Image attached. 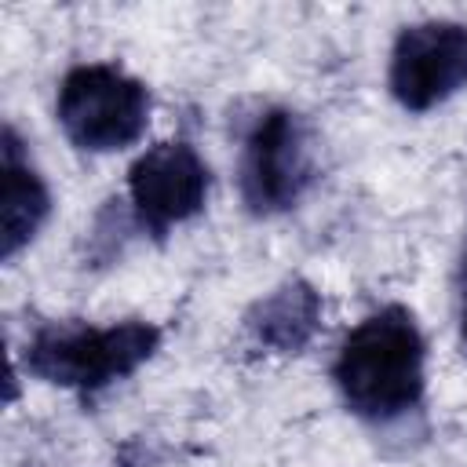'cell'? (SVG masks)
<instances>
[{"label": "cell", "instance_id": "cell-5", "mask_svg": "<svg viewBox=\"0 0 467 467\" xmlns=\"http://www.w3.org/2000/svg\"><path fill=\"white\" fill-rule=\"evenodd\" d=\"M387 84L390 95L412 113L434 109L467 88V26L441 18L405 26L390 51Z\"/></svg>", "mask_w": 467, "mask_h": 467}, {"label": "cell", "instance_id": "cell-9", "mask_svg": "<svg viewBox=\"0 0 467 467\" xmlns=\"http://www.w3.org/2000/svg\"><path fill=\"white\" fill-rule=\"evenodd\" d=\"M463 339H467V263H463Z\"/></svg>", "mask_w": 467, "mask_h": 467}, {"label": "cell", "instance_id": "cell-1", "mask_svg": "<svg viewBox=\"0 0 467 467\" xmlns=\"http://www.w3.org/2000/svg\"><path fill=\"white\" fill-rule=\"evenodd\" d=\"M423 336L405 306H383L358 321L332 365L336 387L350 412L390 423L423 398Z\"/></svg>", "mask_w": 467, "mask_h": 467}, {"label": "cell", "instance_id": "cell-3", "mask_svg": "<svg viewBox=\"0 0 467 467\" xmlns=\"http://www.w3.org/2000/svg\"><path fill=\"white\" fill-rule=\"evenodd\" d=\"M58 124L80 150H124L150 124V91L117 66H73L58 88Z\"/></svg>", "mask_w": 467, "mask_h": 467}, {"label": "cell", "instance_id": "cell-6", "mask_svg": "<svg viewBox=\"0 0 467 467\" xmlns=\"http://www.w3.org/2000/svg\"><path fill=\"white\" fill-rule=\"evenodd\" d=\"M128 193H131V208L139 223L161 237L204 208L208 164L182 139L157 142L131 164Z\"/></svg>", "mask_w": 467, "mask_h": 467}, {"label": "cell", "instance_id": "cell-2", "mask_svg": "<svg viewBox=\"0 0 467 467\" xmlns=\"http://www.w3.org/2000/svg\"><path fill=\"white\" fill-rule=\"evenodd\" d=\"M157 343L161 332L150 321H120L109 328L58 321V325H44L29 339L26 368L44 383H58L88 394L131 376L142 361L153 358Z\"/></svg>", "mask_w": 467, "mask_h": 467}, {"label": "cell", "instance_id": "cell-4", "mask_svg": "<svg viewBox=\"0 0 467 467\" xmlns=\"http://www.w3.org/2000/svg\"><path fill=\"white\" fill-rule=\"evenodd\" d=\"M314 182L310 128L292 109L259 117L241 157V197L255 215H277L299 204Z\"/></svg>", "mask_w": 467, "mask_h": 467}, {"label": "cell", "instance_id": "cell-7", "mask_svg": "<svg viewBox=\"0 0 467 467\" xmlns=\"http://www.w3.org/2000/svg\"><path fill=\"white\" fill-rule=\"evenodd\" d=\"M248 332L259 347L274 350V354H296L310 343V336L317 332L321 321V296L292 277L285 285H277L270 296H263L252 310H248Z\"/></svg>", "mask_w": 467, "mask_h": 467}, {"label": "cell", "instance_id": "cell-8", "mask_svg": "<svg viewBox=\"0 0 467 467\" xmlns=\"http://www.w3.org/2000/svg\"><path fill=\"white\" fill-rule=\"evenodd\" d=\"M4 244L0 255L15 259L44 226L51 212V193L44 179L33 171V164L22 157V146L15 131H4Z\"/></svg>", "mask_w": 467, "mask_h": 467}]
</instances>
